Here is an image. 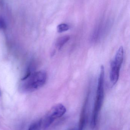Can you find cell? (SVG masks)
I'll list each match as a JSON object with an SVG mask.
<instances>
[{
	"label": "cell",
	"instance_id": "10",
	"mask_svg": "<svg viewBox=\"0 0 130 130\" xmlns=\"http://www.w3.org/2000/svg\"><path fill=\"white\" fill-rule=\"evenodd\" d=\"M68 130H78V129H77V128H73L69 129Z\"/></svg>",
	"mask_w": 130,
	"mask_h": 130
},
{
	"label": "cell",
	"instance_id": "6",
	"mask_svg": "<svg viewBox=\"0 0 130 130\" xmlns=\"http://www.w3.org/2000/svg\"><path fill=\"white\" fill-rule=\"evenodd\" d=\"M70 37L68 36H64L59 38L55 43V46L56 48L60 50L61 49L63 46L69 40Z\"/></svg>",
	"mask_w": 130,
	"mask_h": 130
},
{
	"label": "cell",
	"instance_id": "2",
	"mask_svg": "<svg viewBox=\"0 0 130 130\" xmlns=\"http://www.w3.org/2000/svg\"><path fill=\"white\" fill-rule=\"evenodd\" d=\"M104 80L103 78H98L97 89L91 121V127L93 129L96 126L98 115L104 101Z\"/></svg>",
	"mask_w": 130,
	"mask_h": 130
},
{
	"label": "cell",
	"instance_id": "9",
	"mask_svg": "<svg viewBox=\"0 0 130 130\" xmlns=\"http://www.w3.org/2000/svg\"><path fill=\"white\" fill-rule=\"evenodd\" d=\"M6 24L4 18L0 16V29H6Z\"/></svg>",
	"mask_w": 130,
	"mask_h": 130
},
{
	"label": "cell",
	"instance_id": "4",
	"mask_svg": "<svg viewBox=\"0 0 130 130\" xmlns=\"http://www.w3.org/2000/svg\"><path fill=\"white\" fill-rule=\"evenodd\" d=\"M66 111L65 107L62 104H58L53 106L47 114L43 120H42L43 128L47 129L56 119L62 117Z\"/></svg>",
	"mask_w": 130,
	"mask_h": 130
},
{
	"label": "cell",
	"instance_id": "5",
	"mask_svg": "<svg viewBox=\"0 0 130 130\" xmlns=\"http://www.w3.org/2000/svg\"><path fill=\"white\" fill-rule=\"evenodd\" d=\"M88 104V98H87L85 101L80 114L79 123L78 130H84L87 120V107Z\"/></svg>",
	"mask_w": 130,
	"mask_h": 130
},
{
	"label": "cell",
	"instance_id": "1",
	"mask_svg": "<svg viewBox=\"0 0 130 130\" xmlns=\"http://www.w3.org/2000/svg\"><path fill=\"white\" fill-rule=\"evenodd\" d=\"M47 75L44 71L27 74L21 79V89L26 92H31L40 88L46 82Z\"/></svg>",
	"mask_w": 130,
	"mask_h": 130
},
{
	"label": "cell",
	"instance_id": "7",
	"mask_svg": "<svg viewBox=\"0 0 130 130\" xmlns=\"http://www.w3.org/2000/svg\"><path fill=\"white\" fill-rule=\"evenodd\" d=\"M42 120L37 121L32 124L27 130H40L42 126Z\"/></svg>",
	"mask_w": 130,
	"mask_h": 130
},
{
	"label": "cell",
	"instance_id": "8",
	"mask_svg": "<svg viewBox=\"0 0 130 130\" xmlns=\"http://www.w3.org/2000/svg\"><path fill=\"white\" fill-rule=\"evenodd\" d=\"M69 28V26L68 24L65 23H62L58 25L57 30L58 32L62 33L68 30Z\"/></svg>",
	"mask_w": 130,
	"mask_h": 130
},
{
	"label": "cell",
	"instance_id": "11",
	"mask_svg": "<svg viewBox=\"0 0 130 130\" xmlns=\"http://www.w3.org/2000/svg\"><path fill=\"white\" fill-rule=\"evenodd\" d=\"M0 96H1V91H0Z\"/></svg>",
	"mask_w": 130,
	"mask_h": 130
},
{
	"label": "cell",
	"instance_id": "3",
	"mask_svg": "<svg viewBox=\"0 0 130 130\" xmlns=\"http://www.w3.org/2000/svg\"><path fill=\"white\" fill-rule=\"evenodd\" d=\"M124 49L120 46L111 64L110 79L111 84L115 85L118 81L121 67L123 61Z\"/></svg>",
	"mask_w": 130,
	"mask_h": 130
}]
</instances>
